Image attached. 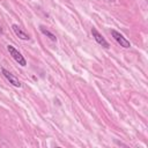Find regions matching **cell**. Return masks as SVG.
Instances as JSON below:
<instances>
[{
	"label": "cell",
	"instance_id": "1",
	"mask_svg": "<svg viewBox=\"0 0 148 148\" xmlns=\"http://www.w3.org/2000/svg\"><path fill=\"white\" fill-rule=\"evenodd\" d=\"M7 50H8L9 54L12 56V58H13L20 66H22V67H25V66H27V60H25V58L22 56V53H21L18 50H16V49H15L13 45H10V44L7 45Z\"/></svg>",
	"mask_w": 148,
	"mask_h": 148
},
{
	"label": "cell",
	"instance_id": "2",
	"mask_svg": "<svg viewBox=\"0 0 148 148\" xmlns=\"http://www.w3.org/2000/svg\"><path fill=\"white\" fill-rule=\"evenodd\" d=\"M111 36L113 37V39L124 49H130L131 47V43L128 39H126L124 37V35H121L119 31L114 30V29H111Z\"/></svg>",
	"mask_w": 148,
	"mask_h": 148
},
{
	"label": "cell",
	"instance_id": "3",
	"mask_svg": "<svg viewBox=\"0 0 148 148\" xmlns=\"http://www.w3.org/2000/svg\"><path fill=\"white\" fill-rule=\"evenodd\" d=\"M1 73H2V75L5 76V79H6L12 86H14V87H16V88H21V87H22L21 81H20L14 74H12L9 71H7L6 68L1 67Z\"/></svg>",
	"mask_w": 148,
	"mask_h": 148
},
{
	"label": "cell",
	"instance_id": "4",
	"mask_svg": "<svg viewBox=\"0 0 148 148\" xmlns=\"http://www.w3.org/2000/svg\"><path fill=\"white\" fill-rule=\"evenodd\" d=\"M91 35H92V37H94V39L97 42V44H99L101 46H103L104 49H109L110 47V45H109V43H108V40L102 36V34L96 29V28H91Z\"/></svg>",
	"mask_w": 148,
	"mask_h": 148
},
{
	"label": "cell",
	"instance_id": "5",
	"mask_svg": "<svg viewBox=\"0 0 148 148\" xmlns=\"http://www.w3.org/2000/svg\"><path fill=\"white\" fill-rule=\"evenodd\" d=\"M12 30L14 31V34L20 38V39H22V40H29L30 39V36L18 25V24H12Z\"/></svg>",
	"mask_w": 148,
	"mask_h": 148
},
{
	"label": "cell",
	"instance_id": "6",
	"mask_svg": "<svg viewBox=\"0 0 148 148\" xmlns=\"http://www.w3.org/2000/svg\"><path fill=\"white\" fill-rule=\"evenodd\" d=\"M39 30H40V32H42L44 36H46L50 40H52V42H57V37H56V35H54V34H52L50 30H47L45 27L40 25V27H39Z\"/></svg>",
	"mask_w": 148,
	"mask_h": 148
},
{
	"label": "cell",
	"instance_id": "7",
	"mask_svg": "<svg viewBox=\"0 0 148 148\" xmlns=\"http://www.w3.org/2000/svg\"><path fill=\"white\" fill-rule=\"evenodd\" d=\"M110 1H114V0H110Z\"/></svg>",
	"mask_w": 148,
	"mask_h": 148
}]
</instances>
